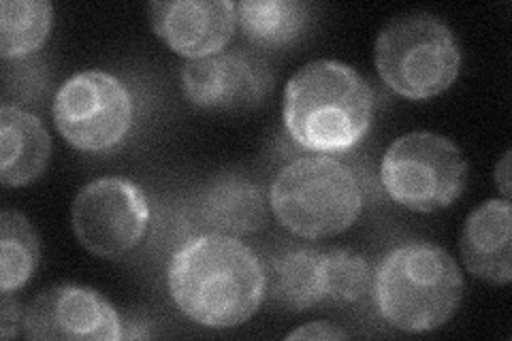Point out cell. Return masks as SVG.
I'll return each instance as SVG.
<instances>
[{"label":"cell","mask_w":512,"mask_h":341,"mask_svg":"<svg viewBox=\"0 0 512 341\" xmlns=\"http://www.w3.org/2000/svg\"><path fill=\"white\" fill-rule=\"evenodd\" d=\"M167 290L188 320L205 329H235L259 312L267 271L239 237L205 231L171 254Z\"/></svg>","instance_id":"6da1fadb"},{"label":"cell","mask_w":512,"mask_h":341,"mask_svg":"<svg viewBox=\"0 0 512 341\" xmlns=\"http://www.w3.org/2000/svg\"><path fill=\"white\" fill-rule=\"evenodd\" d=\"M376 96L357 69L338 60H314L284 88L282 118L288 137L314 154H342L365 139Z\"/></svg>","instance_id":"7a4b0ae2"},{"label":"cell","mask_w":512,"mask_h":341,"mask_svg":"<svg viewBox=\"0 0 512 341\" xmlns=\"http://www.w3.org/2000/svg\"><path fill=\"white\" fill-rule=\"evenodd\" d=\"M463 275L455 258L434 243H404L382 258L372 297L382 320L404 333L436 331L453 318L463 299Z\"/></svg>","instance_id":"3957f363"},{"label":"cell","mask_w":512,"mask_h":341,"mask_svg":"<svg viewBox=\"0 0 512 341\" xmlns=\"http://www.w3.org/2000/svg\"><path fill=\"white\" fill-rule=\"evenodd\" d=\"M276 220L303 239H325L348 231L363 211L359 177L329 156H301L288 162L269 186Z\"/></svg>","instance_id":"277c9868"},{"label":"cell","mask_w":512,"mask_h":341,"mask_svg":"<svg viewBox=\"0 0 512 341\" xmlns=\"http://www.w3.org/2000/svg\"><path fill=\"white\" fill-rule=\"evenodd\" d=\"M374 62L389 90L408 101H427L455 84L461 50L440 18L414 11L397 15L380 30Z\"/></svg>","instance_id":"5b68a950"},{"label":"cell","mask_w":512,"mask_h":341,"mask_svg":"<svg viewBox=\"0 0 512 341\" xmlns=\"http://www.w3.org/2000/svg\"><path fill=\"white\" fill-rule=\"evenodd\" d=\"M380 180L397 205L431 214L451 207L466 190L468 162L448 137L408 133L384 152Z\"/></svg>","instance_id":"8992f818"},{"label":"cell","mask_w":512,"mask_h":341,"mask_svg":"<svg viewBox=\"0 0 512 341\" xmlns=\"http://www.w3.org/2000/svg\"><path fill=\"white\" fill-rule=\"evenodd\" d=\"M372 280L370 263L348 248H293L274 258L267 290L282 310L299 314L359 303Z\"/></svg>","instance_id":"52a82bcc"},{"label":"cell","mask_w":512,"mask_h":341,"mask_svg":"<svg viewBox=\"0 0 512 341\" xmlns=\"http://www.w3.org/2000/svg\"><path fill=\"white\" fill-rule=\"evenodd\" d=\"M58 133L79 152L101 154L118 148L131 133L133 96L116 75L84 71L58 88L52 105Z\"/></svg>","instance_id":"ba28073f"},{"label":"cell","mask_w":512,"mask_h":341,"mask_svg":"<svg viewBox=\"0 0 512 341\" xmlns=\"http://www.w3.org/2000/svg\"><path fill=\"white\" fill-rule=\"evenodd\" d=\"M71 224L79 246L94 256L116 261L146 237L150 203L133 180L118 175L99 177L77 192Z\"/></svg>","instance_id":"9c48e42d"},{"label":"cell","mask_w":512,"mask_h":341,"mask_svg":"<svg viewBox=\"0 0 512 341\" xmlns=\"http://www.w3.org/2000/svg\"><path fill=\"white\" fill-rule=\"evenodd\" d=\"M24 337L35 341H118L122 320L101 292L79 284L43 290L24 310Z\"/></svg>","instance_id":"30bf717a"},{"label":"cell","mask_w":512,"mask_h":341,"mask_svg":"<svg viewBox=\"0 0 512 341\" xmlns=\"http://www.w3.org/2000/svg\"><path fill=\"white\" fill-rule=\"evenodd\" d=\"M148 15L154 35L186 60L220 54L237 28L233 0H154Z\"/></svg>","instance_id":"8fae6325"},{"label":"cell","mask_w":512,"mask_h":341,"mask_svg":"<svg viewBox=\"0 0 512 341\" xmlns=\"http://www.w3.org/2000/svg\"><path fill=\"white\" fill-rule=\"evenodd\" d=\"M184 99L205 111H242L259 105L269 88L267 71L252 56L220 52L182 67Z\"/></svg>","instance_id":"7c38bea8"},{"label":"cell","mask_w":512,"mask_h":341,"mask_svg":"<svg viewBox=\"0 0 512 341\" xmlns=\"http://www.w3.org/2000/svg\"><path fill=\"white\" fill-rule=\"evenodd\" d=\"M459 250L474 278L491 286L512 282V205L489 199L478 205L463 224Z\"/></svg>","instance_id":"4fadbf2b"},{"label":"cell","mask_w":512,"mask_h":341,"mask_svg":"<svg viewBox=\"0 0 512 341\" xmlns=\"http://www.w3.org/2000/svg\"><path fill=\"white\" fill-rule=\"evenodd\" d=\"M52 158V137L35 113L13 105L0 109V182L28 186L45 173Z\"/></svg>","instance_id":"5bb4252c"},{"label":"cell","mask_w":512,"mask_h":341,"mask_svg":"<svg viewBox=\"0 0 512 341\" xmlns=\"http://www.w3.org/2000/svg\"><path fill=\"white\" fill-rule=\"evenodd\" d=\"M199 218L210 233L250 235L267 220L265 194L244 177H220L203 192Z\"/></svg>","instance_id":"9a60e30c"},{"label":"cell","mask_w":512,"mask_h":341,"mask_svg":"<svg viewBox=\"0 0 512 341\" xmlns=\"http://www.w3.org/2000/svg\"><path fill=\"white\" fill-rule=\"evenodd\" d=\"M310 9L297 0H244L237 5V24L256 47L295 43L308 28Z\"/></svg>","instance_id":"2e32d148"},{"label":"cell","mask_w":512,"mask_h":341,"mask_svg":"<svg viewBox=\"0 0 512 341\" xmlns=\"http://www.w3.org/2000/svg\"><path fill=\"white\" fill-rule=\"evenodd\" d=\"M54 26L47 0H3L0 5V56L20 60L39 52Z\"/></svg>","instance_id":"e0dca14e"},{"label":"cell","mask_w":512,"mask_h":341,"mask_svg":"<svg viewBox=\"0 0 512 341\" xmlns=\"http://www.w3.org/2000/svg\"><path fill=\"white\" fill-rule=\"evenodd\" d=\"M41 258V243L30 220L15 209L0 214V292L24 288L35 275Z\"/></svg>","instance_id":"ac0fdd59"},{"label":"cell","mask_w":512,"mask_h":341,"mask_svg":"<svg viewBox=\"0 0 512 341\" xmlns=\"http://www.w3.org/2000/svg\"><path fill=\"white\" fill-rule=\"evenodd\" d=\"M348 337L350 335L344 329L335 327V324H331V322L301 324L299 329H295V331H291V333L286 335V339H308V341H312V339L329 341V339H348Z\"/></svg>","instance_id":"d6986e66"},{"label":"cell","mask_w":512,"mask_h":341,"mask_svg":"<svg viewBox=\"0 0 512 341\" xmlns=\"http://www.w3.org/2000/svg\"><path fill=\"white\" fill-rule=\"evenodd\" d=\"M24 324V312L13 301L11 295H3V303H0V337L11 339L20 333V327Z\"/></svg>","instance_id":"ffe728a7"},{"label":"cell","mask_w":512,"mask_h":341,"mask_svg":"<svg viewBox=\"0 0 512 341\" xmlns=\"http://www.w3.org/2000/svg\"><path fill=\"white\" fill-rule=\"evenodd\" d=\"M510 150L504 154V158L498 162V165H495V173H493V177H495V186L500 188V192H502V197L504 199H508L510 201Z\"/></svg>","instance_id":"44dd1931"}]
</instances>
